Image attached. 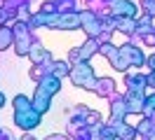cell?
I'll return each mask as SVG.
<instances>
[{"instance_id": "obj_1", "label": "cell", "mask_w": 155, "mask_h": 140, "mask_svg": "<svg viewBox=\"0 0 155 140\" xmlns=\"http://www.w3.org/2000/svg\"><path fill=\"white\" fill-rule=\"evenodd\" d=\"M71 82L80 86V89H87V91H94L97 86V75H94V68L89 65V61H78L71 68Z\"/></svg>"}, {"instance_id": "obj_2", "label": "cell", "mask_w": 155, "mask_h": 140, "mask_svg": "<svg viewBox=\"0 0 155 140\" xmlns=\"http://www.w3.org/2000/svg\"><path fill=\"white\" fill-rule=\"evenodd\" d=\"M14 51L17 56H28L31 54V47H33V35L31 30L33 28L28 26V21H14Z\"/></svg>"}, {"instance_id": "obj_3", "label": "cell", "mask_w": 155, "mask_h": 140, "mask_svg": "<svg viewBox=\"0 0 155 140\" xmlns=\"http://www.w3.org/2000/svg\"><path fill=\"white\" fill-rule=\"evenodd\" d=\"M99 45H101L99 37H87V42H85L82 47H78V49H71V51H68V61H71V63L89 61L94 54H99Z\"/></svg>"}, {"instance_id": "obj_4", "label": "cell", "mask_w": 155, "mask_h": 140, "mask_svg": "<svg viewBox=\"0 0 155 140\" xmlns=\"http://www.w3.org/2000/svg\"><path fill=\"white\" fill-rule=\"evenodd\" d=\"M14 124H17L21 131L38 129L40 124H42V114H40L35 107H28V110H19V112H14Z\"/></svg>"}, {"instance_id": "obj_5", "label": "cell", "mask_w": 155, "mask_h": 140, "mask_svg": "<svg viewBox=\"0 0 155 140\" xmlns=\"http://www.w3.org/2000/svg\"><path fill=\"white\" fill-rule=\"evenodd\" d=\"M82 28V14L78 9H68V12H59L57 28L54 30H78Z\"/></svg>"}, {"instance_id": "obj_6", "label": "cell", "mask_w": 155, "mask_h": 140, "mask_svg": "<svg viewBox=\"0 0 155 140\" xmlns=\"http://www.w3.org/2000/svg\"><path fill=\"white\" fill-rule=\"evenodd\" d=\"M129 114L127 112V96L125 93H113L110 96V121H122Z\"/></svg>"}, {"instance_id": "obj_7", "label": "cell", "mask_w": 155, "mask_h": 140, "mask_svg": "<svg viewBox=\"0 0 155 140\" xmlns=\"http://www.w3.org/2000/svg\"><path fill=\"white\" fill-rule=\"evenodd\" d=\"M120 51H122V56L129 61V65H132V68H141V65L146 63V58H148V56H143V51H141L136 45H132V42L122 45V47H120Z\"/></svg>"}, {"instance_id": "obj_8", "label": "cell", "mask_w": 155, "mask_h": 140, "mask_svg": "<svg viewBox=\"0 0 155 140\" xmlns=\"http://www.w3.org/2000/svg\"><path fill=\"white\" fill-rule=\"evenodd\" d=\"M110 23H113L115 30H120V33H125L129 37L136 33V19L134 17H115V14H110Z\"/></svg>"}, {"instance_id": "obj_9", "label": "cell", "mask_w": 155, "mask_h": 140, "mask_svg": "<svg viewBox=\"0 0 155 140\" xmlns=\"http://www.w3.org/2000/svg\"><path fill=\"white\" fill-rule=\"evenodd\" d=\"M108 9L115 17H134V19H136V12H139L132 0H110V7Z\"/></svg>"}, {"instance_id": "obj_10", "label": "cell", "mask_w": 155, "mask_h": 140, "mask_svg": "<svg viewBox=\"0 0 155 140\" xmlns=\"http://www.w3.org/2000/svg\"><path fill=\"white\" fill-rule=\"evenodd\" d=\"M33 107L40 112V114H45V112H49V105H52V93L45 91V89H40V86H35V93H33Z\"/></svg>"}, {"instance_id": "obj_11", "label": "cell", "mask_w": 155, "mask_h": 140, "mask_svg": "<svg viewBox=\"0 0 155 140\" xmlns=\"http://www.w3.org/2000/svg\"><path fill=\"white\" fill-rule=\"evenodd\" d=\"M146 86H148V77L146 75H127V93L146 96Z\"/></svg>"}, {"instance_id": "obj_12", "label": "cell", "mask_w": 155, "mask_h": 140, "mask_svg": "<svg viewBox=\"0 0 155 140\" xmlns=\"http://www.w3.org/2000/svg\"><path fill=\"white\" fill-rule=\"evenodd\" d=\"M125 96H127V112L129 114H143L146 96H139V93H125Z\"/></svg>"}, {"instance_id": "obj_13", "label": "cell", "mask_w": 155, "mask_h": 140, "mask_svg": "<svg viewBox=\"0 0 155 140\" xmlns=\"http://www.w3.org/2000/svg\"><path fill=\"white\" fill-rule=\"evenodd\" d=\"M94 93L106 98V96H113L115 93V82L110 77H97V86H94Z\"/></svg>"}, {"instance_id": "obj_14", "label": "cell", "mask_w": 155, "mask_h": 140, "mask_svg": "<svg viewBox=\"0 0 155 140\" xmlns=\"http://www.w3.org/2000/svg\"><path fill=\"white\" fill-rule=\"evenodd\" d=\"M59 82H61V79H59L57 75L47 73V75H45V77H42V79L38 82V86H40V89H45V91H49L52 96H54V93L61 89V84H59Z\"/></svg>"}, {"instance_id": "obj_15", "label": "cell", "mask_w": 155, "mask_h": 140, "mask_svg": "<svg viewBox=\"0 0 155 140\" xmlns=\"http://www.w3.org/2000/svg\"><path fill=\"white\" fill-rule=\"evenodd\" d=\"M14 47V28L10 26H0V51Z\"/></svg>"}, {"instance_id": "obj_16", "label": "cell", "mask_w": 155, "mask_h": 140, "mask_svg": "<svg viewBox=\"0 0 155 140\" xmlns=\"http://www.w3.org/2000/svg\"><path fill=\"white\" fill-rule=\"evenodd\" d=\"M110 124L115 126V133H117V138L132 140V138H136V133H139L136 129H132V126H127V124H125V119H122V121H110Z\"/></svg>"}, {"instance_id": "obj_17", "label": "cell", "mask_w": 155, "mask_h": 140, "mask_svg": "<svg viewBox=\"0 0 155 140\" xmlns=\"http://www.w3.org/2000/svg\"><path fill=\"white\" fill-rule=\"evenodd\" d=\"M153 17H148V14H143L141 19H136V33L132 37H143L148 30H153Z\"/></svg>"}, {"instance_id": "obj_18", "label": "cell", "mask_w": 155, "mask_h": 140, "mask_svg": "<svg viewBox=\"0 0 155 140\" xmlns=\"http://www.w3.org/2000/svg\"><path fill=\"white\" fill-rule=\"evenodd\" d=\"M71 68H73L71 61H54L52 63V75H57L59 79H64V77L71 75Z\"/></svg>"}, {"instance_id": "obj_19", "label": "cell", "mask_w": 155, "mask_h": 140, "mask_svg": "<svg viewBox=\"0 0 155 140\" xmlns=\"http://www.w3.org/2000/svg\"><path fill=\"white\" fill-rule=\"evenodd\" d=\"M12 107H14V112L28 110V107H33V101H31L28 96H24V93H17V96L12 98Z\"/></svg>"}, {"instance_id": "obj_20", "label": "cell", "mask_w": 155, "mask_h": 140, "mask_svg": "<svg viewBox=\"0 0 155 140\" xmlns=\"http://www.w3.org/2000/svg\"><path fill=\"white\" fill-rule=\"evenodd\" d=\"M85 126H99L101 124V114L94 110H87V114H85V121H82Z\"/></svg>"}, {"instance_id": "obj_21", "label": "cell", "mask_w": 155, "mask_h": 140, "mask_svg": "<svg viewBox=\"0 0 155 140\" xmlns=\"http://www.w3.org/2000/svg\"><path fill=\"white\" fill-rule=\"evenodd\" d=\"M146 117H153L155 114V93H150V96H146V110H143Z\"/></svg>"}, {"instance_id": "obj_22", "label": "cell", "mask_w": 155, "mask_h": 140, "mask_svg": "<svg viewBox=\"0 0 155 140\" xmlns=\"http://www.w3.org/2000/svg\"><path fill=\"white\" fill-rule=\"evenodd\" d=\"M57 9H59V12H68V9H75V0H57Z\"/></svg>"}, {"instance_id": "obj_23", "label": "cell", "mask_w": 155, "mask_h": 140, "mask_svg": "<svg viewBox=\"0 0 155 140\" xmlns=\"http://www.w3.org/2000/svg\"><path fill=\"white\" fill-rule=\"evenodd\" d=\"M141 7H143V14L155 17V0H141Z\"/></svg>"}, {"instance_id": "obj_24", "label": "cell", "mask_w": 155, "mask_h": 140, "mask_svg": "<svg viewBox=\"0 0 155 140\" xmlns=\"http://www.w3.org/2000/svg\"><path fill=\"white\" fill-rule=\"evenodd\" d=\"M141 40H143V45L155 47V28H153V30H148V33H146V35L141 37Z\"/></svg>"}, {"instance_id": "obj_25", "label": "cell", "mask_w": 155, "mask_h": 140, "mask_svg": "<svg viewBox=\"0 0 155 140\" xmlns=\"http://www.w3.org/2000/svg\"><path fill=\"white\" fill-rule=\"evenodd\" d=\"M146 65H148L150 70H155V54H150L148 58H146Z\"/></svg>"}, {"instance_id": "obj_26", "label": "cell", "mask_w": 155, "mask_h": 140, "mask_svg": "<svg viewBox=\"0 0 155 140\" xmlns=\"http://www.w3.org/2000/svg\"><path fill=\"white\" fill-rule=\"evenodd\" d=\"M146 77H148V86H153V89H155V70H150Z\"/></svg>"}, {"instance_id": "obj_27", "label": "cell", "mask_w": 155, "mask_h": 140, "mask_svg": "<svg viewBox=\"0 0 155 140\" xmlns=\"http://www.w3.org/2000/svg\"><path fill=\"white\" fill-rule=\"evenodd\" d=\"M47 140H68V135H47Z\"/></svg>"}, {"instance_id": "obj_28", "label": "cell", "mask_w": 155, "mask_h": 140, "mask_svg": "<svg viewBox=\"0 0 155 140\" xmlns=\"http://www.w3.org/2000/svg\"><path fill=\"white\" fill-rule=\"evenodd\" d=\"M5 105V96H2V91H0V107Z\"/></svg>"}, {"instance_id": "obj_29", "label": "cell", "mask_w": 155, "mask_h": 140, "mask_svg": "<svg viewBox=\"0 0 155 140\" xmlns=\"http://www.w3.org/2000/svg\"><path fill=\"white\" fill-rule=\"evenodd\" d=\"M87 2H92V5H94V2H106V0H87Z\"/></svg>"}]
</instances>
